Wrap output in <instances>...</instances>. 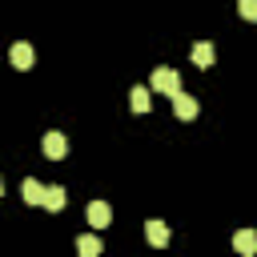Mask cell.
Returning <instances> with one entry per match:
<instances>
[{
  "mask_svg": "<svg viewBox=\"0 0 257 257\" xmlns=\"http://www.w3.org/2000/svg\"><path fill=\"white\" fill-rule=\"evenodd\" d=\"M149 88L161 92V96H177V92H181V76H177L173 68H157L153 80H149Z\"/></svg>",
  "mask_w": 257,
  "mask_h": 257,
  "instance_id": "1",
  "label": "cell"
},
{
  "mask_svg": "<svg viewBox=\"0 0 257 257\" xmlns=\"http://www.w3.org/2000/svg\"><path fill=\"white\" fill-rule=\"evenodd\" d=\"M40 149H44V157H48V161H64V153H68V141H64V133H44Z\"/></svg>",
  "mask_w": 257,
  "mask_h": 257,
  "instance_id": "2",
  "label": "cell"
},
{
  "mask_svg": "<svg viewBox=\"0 0 257 257\" xmlns=\"http://www.w3.org/2000/svg\"><path fill=\"white\" fill-rule=\"evenodd\" d=\"M145 237H149V245H153V249H165L173 233H169V225H165V221H145Z\"/></svg>",
  "mask_w": 257,
  "mask_h": 257,
  "instance_id": "3",
  "label": "cell"
},
{
  "mask_svg": "<svg viewBox=\"0 0 257 257\" xmlns=\"http://www.w3.org/2000/svg\"><path fill=\"white\" fill-rule=\"evenodd\" d=\"M32 64H36V52H32V44H24V40H20V44H12V68L28 72Z\"/></svg>",
  "mask_w": 257,
  "mask_h": 257,
  "instance_id": "4",
  "label": "cell"
},
{
  "mask_svg": "<svg viewBox=\"0 0 257 257\" xmlns=\"http://www.w3.org/2000/svg\"><path fill=\"white\" fill-rule=\"evenodd\" d=\"M108 221H112V209H108V201H92V205H88V225L100 233Z\"/></svg>",
  "mask_w": 257,
  "mask_h": 257,
  "instance_id": "5",
  "label": "cell"
},
{
  "mask_svg": "<svg viewBox=\"0 0 257 257\" xmlns=\"http://www.w3.org/2000/svg\"><path fill=\"white\" fill-rule=\"evenodd\" d=\"M20 193H24V201H28V205H44V197H48V185H40L36 177H28V181L20 185Z\"/></svg>",
  "mask_w": 257,
  "mask_h": 257,
  "instance_id": "6",
  "label": "cell"
},
{
  "mask_svg": "<svg viewBox=\"0 0 257 257\" xmlns=\"http://www.w3.org/2000/svg\"><path fill=\"white\" fill-rule=\"evenodd\" d=\"M213 60H217L213 44H209V40H197V44H193V64H197V68H213Z\"/></svg>",
  "mask_w": 257,
  "mask_h": 257,
  "instance_id": "7",
  "label": "cell"
},
{
  "mask_svg": "<svg viewBox=\"0 0 257 257\" xmlns=\"http://www.w3.org/2000/svg\"><path fill=\"white\" fill-rule=\"evenodd\" d=\"M173 108H177V116H181V120H193V116L201 112V104H197L193 96H185V92H177V96H173Z\"/></svg>",
  "mask_w": 257,
  "mask_h": 257,
  "instance_id": "8",
  "label": "cell"
},
{
  "mask_svg": "<svg viewBox=\"0 0 257 257\" xmlns=\"http://www.w3.org/2000/svg\"><path fill=\"white\" fill-rule=\"evenodd\" d=\"M233 249H237L241 257H253V253H257V233H253V229H241V233L233 237Z\"/></svg>",
  "mask_w": 257,
  "mask_h": 257,
  "instance_id": "9",
  "label": "cell"
},
{
  "mask_svg": "<svg viewBox=\"0 0 257 257\" xmlns=\"http://www.w3.org/2000/svg\"><path fill=\"white\" fill-rule=\"evenodd\" d=\"M76 253H80V257H100V253H104V245H100V237H96V233H84V237L76 241Z\"/></svg>",
  "mask_w": 257,
  "mask_h": 257,
  "instance_id": "10",
  "label": "cell"
},
{
  "mask_svg": "<svg viewBox=\"0 0 257 257\" xmlns=\"http://www.w3.org/2000/svg\"><path fill=\"white\" fill-rule=\"evenodd\" d=\"M64 201H68V193H64V185H48V197H44V209H48V213H60V209H64Z\"/></svg>",
  "mask_w": 257,
  "mask_h": 257,
  "instance_id": "11",
  "label": "cell"
},
{
  "mask_svg": "<svg viewBox=\"0 0 257 257\" xmlns=\"http://www.w3.org/2000/svg\"><path fill=\"white\" fill-rule=\"evenodd\" d=\"M149 96H153V92H149L145 84H137V88L128 92V104H133V112H149Z\"/></svg>",
  "mask_w": 257,
  "mask_h": 257,
  "instance_id": "12",
  "label": "cell"
},
{
  "mask_svg": "<svg viewBox=\"0 0 257 257\" xmlns=\"http://www.w3.org/2000/svg\"><path fill=\"white\" fill-rule=\"evenodd\" d=\"M237 12L245 20H257V0H237Z\"/></svg>",
  "mask_w": 257,
  "mask_h": 257,
  "instance_id": "13",
  "label": "cell"
}]
</instances>
